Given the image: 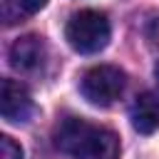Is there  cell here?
<instances>
[{
    "label": "cell",
    "mask_w": 159,
    "mask_h": 159,
    "mask_svg": "<svg viewBox=\"0 0 159 159\" xmlns=\"http://www.w3.org/2000/svg\"><path fill=\"white\" fill-rule=\"evenodd\" d=\"M129 119H132V127L139 134L157 132L159 129V97L152 94V92L137 94V99L132 104V112H129Z\"/></svg>",
    "instance_id": "6"
},
{
    "label": "cell",
    "mask_w": 159,
    "mask_h": 159,
    "mask_svg": "<svg viewBox=\"0 0 159 159\" xmlns=\"http://www.w3.org/2000/svg\"><path fill=\"white\" fill-rule=\"evenodd\" d=\"M10 65L20 72H35L45 62V42L37 35H22L10 45Z\"/></svg>",
    "instance_id": "5"
},
{
    "label": "cell",
    "mask_w": 159,
    "mask_h": 159,
    "mask_svg": "<svg viewBox=\"0 0 159 159\" xmlns=\"http://www.w3.org/2000/svg\"><path fill=\"white\" fill-rule=\"evenodd\" d=\"M55 147L75 159H117L119 137L107 127L67 117L55 127Z\"/></svg>",
    "instance_id": "1"
},
{
    "label": "cell",
    "mask_w": 159,
    "mask_h": 159,
    "mask_svg": "<svg viewBox=\"0 0 159 159\" xmlns=\"http://www.w3.org/2000/svg\"><path fill=\"white\" fill-rule=\"evenodd\" d=\"M124 84H127V77H124V72L119 67H114V65H94L82 75L80 89H82V97L89 104L109 107L122 97Z\"/></svg>",
    "instance_id": "3"
},
{
    "label": "cell",
    "mask_w": 159,
    "mask_h": 159,
    "mask_svg": "<svg viewBox=\"0 0 159 159\" xmlns=\"http://www.w3.org/2000/svg\"><path fill=\"white\" fill-rule=\"evenodd\" d=\"M0 159H22V147L7 134L0 137Z\"/></svg>",
    "instance_id": "7"
},
{
    "label": "cell",
    "mask_w": 159,
    "mask_h": 159,
    "mask_svg": "<svg viewBox=\"0 0 159 159\" xmlns=\"http://www.w3.org/2000/svg\"><path fill=\"white\" fill-rule=\"evenodd\" d=\"M0 112L2 119L10 124H25L35 114V102L27 94V89L15 80H2L0 89Z\"/></svg>",
    "instance_id": "4"
},
{
    "label": "cell",
    "mask_w": 159,
    "mask_h": 159,
    "mask_svg": "<svg viewBox=\"0 0 159 159\" xmlns=\"http://www.w3.org/2000/svg\"><path fill=\"white\" fill-rule=\"evenodd\" d=\"M109 35H112V27H109L107 15L99 10H89V7L75 12L65 27V37L70 47L80 55H94L104 50L109 42Z\"/></svg>",
    "instance_id": "2"
},
{
    "label": "cell",
    "mask_w": 159,
    "mask_h": 159,
    "mask_svg": "<svg viewBox=\"0 0 159 159\" xmlns=\"http://www.w3.org/2000/svg\"><path fill=\"white\" fill-rule=\"evenodd\" d=\"M17 2V7L22 10V12H27V15H35V12H40L45 5H47V0H15Z\"/></svg>",
    "instance_id": "8"
},
{
    "label": "cell",
    "mask_w": 159,
    "mask_h": 159,
    "mask_svg": "<svg viewBox=\"0 0 159 159\" xmlns=\"http://www.w3.org/2000/svg\"><path fill=\"white\" fill-rule=\"evenodd\" d=\"M154 77H157V84H159V62H157V67H154Z\"/></svg>",
    "instance_id": "9"
}]
</instances>
